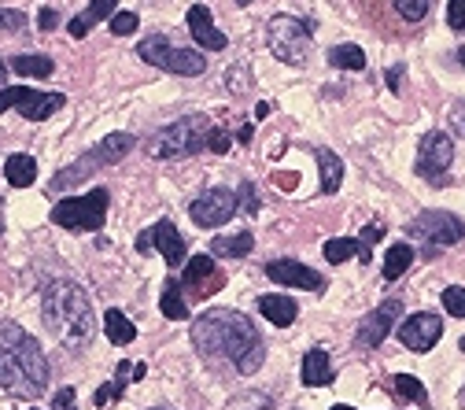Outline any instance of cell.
I'll use <instances>...</instances> for the list:
<instances>
[{
	"mask_svg": "<svg viewBox=\"0 0 465 410\" xmlns=\"http://www.w3.org/2000/svg\"><path fill=\"white\" fill-rule=\"evenodd\" d=\"M399 318H402V303L399 300H384L381 307H374L358 322L355 344H358V348H381V344L388 340V333L399 326Z\"/></svg>",
	"mask_w": 465,
	"mask_h": 410,
	"instance_id": "cell-14",
	"label": "cell"
},
{
	"mask_svg": "<svg viewBox=\"0 0 465 410\" xmlns=\"http://www.w3.org/2000/svg\"><path fill=\"white\" fill-rule=\"evenodd\" d=\"M64 104H67L64 92H41V89H26V85L0 89V115H4L8 108H19V115L30 118V122H45L48 115H56Z\"/></svg>",
	"mask_w": 465,
	"mask_h": 410,
	"instance_id": "cell-10",
	"label": "cell"
},
{
	"mask_svg": "<svg viewBox=\"0 0 465 410\" xmlns=\"http://www.w3.org/2000/svg\"><path fill=\"white\" fill-rule=\"evenodd\" d=\"M266 277L277 281V285H296V289H310V292L325 289V277L314 266H303L299 259H273V263H266Z\"/></svg>",
	"mask_w": 465,
	"mask_h": 410,
	"instance_id": "cell-15",
	"label": "cell"
},
{
	"mask_svg": "<svg viewBox=\"0 0 465 410\" xmlns=\"http://www.w3.org/2000/svg\"><path fill=\"white\" fill-rule=\"evenodd\" d=\"M155 410H159V406H155Z\"/></svg>",
	"mask_w": 465,
	"mask_h": 410,
	"instance_id": "cell-53",
	"label": "cell"
},
{
	"mask_svg": "<svg viewBox=\"0 0 465 410\" xmlns=\"http://www.w3.org/2000/svg\"><path fill=\"white\" fill-rule=\"evenodd\" d=\"M151 248L163 251L167 266H181L185 263V237H181V230L170 222V218H159V222L151 226Z\"/></svg>",
	"mask_w": 465,
	"mask_h": 410,
	"instance_id": "cell-16",
	"label": "cell"
},
{
	"mask_svg": "<svg viewBox=\"0 0 465 410\" xmlns=\"http://www.w3.org/2000/svg\"><path fill=\"white\" fill-rule=\"evenodd\" d=\"M454 163V144H451V137L443 134V130H432V134H425L421 137V148H418V174L425 178V181H432V185H443L447 178V167Z\"/></svg>",
	"mask_w": 465,
	"mask_h": 410,
	"instance_id": "cell-11",
	"label": "cell"
},
{
	"mask_svg": "<svg viewBox=\"0 0 465 410\" xmlns=\"http://www.w3.org/2000/svg\"><path fill=\"white\" fill-rule=\"evenodd\" d=\"M381 233H384V230L374 222V226H366V230L355 237V240H358V259H362V263H369V259H374V251H369V248H374V244L381 240Z\"/></svg>",
	"mask_w": 465,
	"mask_h": 410,
	"instance_id": "cell-33",
	"label": "cell"
},
{
	"mask_svg": "<svg viewBox=\"0 0 465 410\" xmlns=\"http://www.w3.org/2000/svg\"><path fill=\"white\" fill-rule=\"evenodd\" d=\"M414 266V248L410 244H392L388 251H384V266H381V274H384V281H395V277H402Z\"/></svg>",
	"mask_w": 465,
	"mask_h": 410,
	"instance_id": "cell-24",
	"label": "cell"
},
{
	"mask_svg": "<svg viewBox=\"0 0 465 410\" xmlns=\"http://www.w3.org/2000/svg\"><path fill=\"white\" fill-rule=\"evenodd\" d=\"M318 160V170H322V193L332 196L340 185H344V163H340V155L332 148H310Z\"/></svg>",
	"mask_w": 465,
	"mask_h": 410,
	"instance_id": "cell-20",
	"label": "cell"
},
{
	"mask_svg": "<svg viewBox=\"0 0 465 410\" xmlns=\"http://www.w3.org/2000/svg\"><path fill=\"white\" fill-rule=\"evenodd\" d=\"M38 22H41V30H52V26H56V12H52V8H41Z\"/></svg>",
	"mask_w": 465,
	"mask_h": 410,
	"instance_id": "cell-44",
	"label": "cell"
},
{
	"mask_svg": "<svg viewBox=\"0 0 465 410\" xmlns=\"http://www.w3.org/2000/svg\"><path fill=\"white\" fill-rule=\"evenodd\" d=\"M259 310L266 314V322L270 326H292L296 322V314H299V307H296V300L292 296H263L259 300Z\"/></svg>",
	"mask_w": 465,
	"mask_h": 410,
	"instance_id": "cell-22",
	"label": "cell"
},
{
	"mask_svg": "<svg viewBox=\"0 0 465 410\" xmlns=\"http://www.w3.org/2000/svg\"><path fill=\"white\" fill-rule=\"evenodd\" d=\"M237 207H244L247 214H259L263 204H259V193H255L252 181H240V185H237Z\"/></svg>",
	"mask_w": 465,
	"mask_h": 410,
	"instance_id": "cell-34",
	"label": "cell"
},
{
	"mask_svg": "<svg viewBox=\"0 0 465 410\" xmlns=\"http://www.w3.org/2000/svg\"><path fill=\"white\" fill-rule=\"evenodd\" d=\"M0 237H4V200H0Z\"/></svg>",
	"mask_w": 465,
	"mask_h": 410,
	"instance_id": "cell-47",
	"label": "cell"
},
{
	"mask_svg": "<svg viewBox=\"0 0 465 410\" xmlns=\"http://www.w3.org/2000/svg\"><path fill=\"white\" fill-rule=\"evenodd\" d=\"M193 344L196 352L207 355H226L244 377H252L263 370L266 362V344L259 336V329L252 326V318L229 307H211L193 322Z\"/></svg>",
	"mask_w": 465,
	"mask_h": 410,
	"instance_id": "cell-1",
	"label": "cell"
},
{
	"mask_svg": "<svg viewBox=\"0 0 465 410\" xmlns=\"http://www.w3.org/2000/svg\"><path fill=\"white\" fill-rule=\"evenodd\" d=\"M395 12L407 22H421L428 15V0H395Z\"/></svg>",
	"mask_w": 465,
	"mask_h": 410,
	"instance_id": "cell-35",
	"label": "cell"
},
{
	"mask_svg": "<svg viewBox=\"0 0 465 410\" xmlns=\"http://www.w3.org/2000/svg\"><path fill=\"white\" fill-rule=\"evenodd\" d=\"M104 333H108V340H111V344H118V348H126V344H133V340H137L133 322H130L122 310H115V307L104 314Z\"/></svg>",
	"mask_w": 465,
	"mask_h": 410,
	"instance_id": "cell-26",
	"label": "cell"
},
{
	"mask_svg": "<svg viewBox=\"0 0 465 410\" xmlns=\"http://www.w3.org/2000/svg\"><path fill=\"white\" fill-rule=\"evenodd\" d=\"M237 4H240V8H244V4H252V0H237Z\"/></svg>",
	"mask_w": 465,
	"mask_h": 410,
	"instance_id": "cell-51",
	"label": "cell"
},
{
	"mask_svg": "<svg viewBox=\"0 0 465 410\" xmlns=\"http://www.w3.org/2000/svg\"><path fill=\"white\" fill-rule=\"evenodd\" d=\"M392 388H395V396H399V399H414V403H425V399H428L425 385L418 381L414 373H399L395 381H392Z\"/></svg>",
	"mask_w": 465,
	"mask_h": 410,
	"instance_id": "cell-31",
	"label": "cell"
},
{
	"mask_svg": "<svg viewBox=\"0 0 465 410\" xmlns=\"http://www.w3.org/2000/svg\"><path fill=\"white\" fill-rule=\"evenodd\" d=\"M4 78H8V63L0 59V85H4Z\"/></svg>",
	"mask_w": 465,
	"mask_h": 410,
	"instance_id": "cell-46",
	"label": "cell"
},
{
	"mask_svg": "<svg viewBox=\"0 0 465 410\" xmlns=\"http://www.w3.org/2000/svg\"><path fill=\"white\" fill-rule=\"evenodd\" d=\"M137 22H141V19H137L133 12H115V15H111V34H115V38H130L133 30H137Z\"/></svg>",
	"mask_w": 465,
	"mask_h": 410,
	"instance_id": "cell-36",
	"label": "cell"
},
{
	"mask_svg": "<svg viewBox=\"0 0 465 410\" xmlns=\"http://www.w3.org/2000/svg\"><path fill=\"white\" fill-rule=\"evenodd\" d=\"M207 130H211L207 115H185V118L163 126V130H155L148 137L144 152L151 160H185V155H196L207 148Z\"/></svg>",
	"mask_w": 465,
	"mask_h": 410,
	"instance_id": "cell-4",
	"label": "cell"
},
{
	"mask_svg": "<svg viewBox=\"0 0 465 410\" xmlns=\"http://www.w3.org/2000/svg\"><path fill=\"white\" fill-rule=\"evenodd\" d=\"M451 122H454V130L465 137V100H458V104L451 108Z\"/></svg>",
	"mask_w": 465,
	"mask_h": 410,
	"instance_id": "cell-41",
	"label": "cell"
},
{
	"mask_svg": "<svg viewBox=\"0 0 465 410\" xmlns=\"http://www.w3.org/2000/svg\"><path fill=\"white\" fill-rule=\"evenodd\" d=\"M332 410H351V406H344V403H336V406H332Z\"/></svg>",
	"mask_w": 465,
	"mask_h": 410,
	"instance_id": "cell-49",
	"label": "cell"
},
{
	"mask_svg": "<svg viewBox=\"0 0 465 410\" xmlns=\"http://www.w3.org/2000/svg\"><path fill=\"white\" fill-rule=\"evenodd\" d=\"M115 12H118V0H92V4H89L82 15H74V19H71V26H67V30H71V38H78V41H82L92 26H97L100 19H111Z\"/></svg>",
	"mask_w": 465,
	"mask_h": 410,
	"instance_id": "cell-19",
	"label": "cell"
},
{
	"mask_svg": "<svg viewBox=\"0 0 465 410\" xmlns=\"http://www.w3.org/2000/svg\"><path fill=\"white\" fill-rule=\"evenodd\" d=\"M443 310L451 314V318H465V289L461 285H451V289H443Z\"/></svg>",
	"mask_w": 465,
	"mask_h": 410,
	"instance_id": "cell-32",
	"label": "cell"
},
{
	"mask_svg": "<svg viewBox=\"0 0 465 410\" xmlns=\"http://www.w3.org/2000/svg\"><path fill=\"white\" fill-rule=\"evenodd\" d=\"M30 410H34V406H30Z\"/></svg>",
	"mask_w": 465,
	"mask_h": 410,
	"instance_id": "cell-52",
	"label": "cell"
},
{
	"mask_svg": "<svg viewBox=\"0 0 465 410\" xmlns=\"http://www.w3.org/2000/svg\"><path fill=\"white\" fill-rule=\"evenodd\" d=\"M22 26H26V15H22V12L0 8V34H19Z\"/></svg>",
	"mask_w": 465,
	"mask_h": 410,
	"instance_id": "cell-38",
	"label": "cell"
},
{
	"mask_svg": "<svg viewBox=\"0 0 465 410\" xmlns=\"http://www.w3.org/2000/svg\"><path fill=\"white\" fill-rule=\"evenodd\" d=\"M122 392H126V381H122V377H118V381H111V385H104L97 396H92V403H97V406H108L111 399H122Z\"/></svg>",
	"mask_w": 465,
	"mask_h": 410,
	"instance_id": "cell-39",
	"label": "cell"
},
{
	"mask_svg": "<svg viewBox=\"0 0 465 410\" xmlns=\"http://www.w3.org/2000/svg\"><path fill=\"white\" fill-rule=\"evenodd\" d=\"M137 56L144 63H151V67L159 71H170V74H181V78H196L207 71V59L196 52V48H174L163 34H151L137 45Z\"/></svg>",
	"mask_w": 465,
	"mask_h": 410,
	"instance_id": "cell-8",
	"label": "cell"
},
{
	"mask_svg": "<svg viewBox=\"0 0 465 410\" xmlns=\"http://www.w3.org/2000/svg\"><path fill=\"white\" fill-rule=\"evenodd\" d=\"M407 233H410L418 244H425V251L432 256V251L458 244V240L465 237V222H461L458 214H451V211H421V214L410 218Z\"/></svg>",
	"mask_w": 465,
	"mask_h": 410,
	"instance_id": "cell-9",
	"label": "cell"
},
{
	"mask_svg": "<svg viewBox=\"0 0 465 410\" xmlns=\"http://www.w3.org/2000/svg\"><path fill=\"white\" fill-rule=\"evenodd\" d=\"M214 277V256H193L189 266L181 274V289H196L203 292V281Z\"/></svg>",
	"mask_w": 465,
	"mask_h": 410,
	"instance_id": "cell-27",
	"label": "cell"
},
{
	"mask_svg": "<svg viewBox=\"0 0 465 410\" xmlns=\"http://www.w3.org/2000/svg\"><path fill=\"white\" fill-rule=\"evenodd\" d=\"M252 248H255V237L247 230H237V233H226V237H214L211 240V256L214 259H240Z\"/></svg>",
	"mask_w": 465,
	"mask_h": 410,
	"instance_id": "cell-21",
	"label": "cell"
},
{
	"mask_svg": "<svg viewBox=\"0 0 465 410\" xmlns=\"http://www.w3.org/2000/svg\"><path fill=\"white\" fill-rule=\"evenodd\" d=\"M458 59H461V67H465V48H458Z\"/></svg>",
	"mask_w": 465,
	"mask_h": 410,
	"instance_id": "cell-48",
	"label": "cell"
},
{
	"mask_svg": "<svg viewBox=\"0 0 465 410\" xmlns=\"http://www.w3.org/2000/svg\"><path fill=\"white\" fill-rule=\"evenodd\" d=\"M133 144H137L133 134H111V137H104L89 155H82V160H74V163L64 167V170H56V188H71V185L85 181L92 170L111 167V163H118V160H126Z\"/></svg>",
	"mask_w": 465,
	"mask_h": 410,
	"instance_id": "cell-6",
	"label": "cell"
},
{
	"mask_svg": "<svg viewBox=\"0 0 465 410\" xmlns=\"http://www.w3.org/2000/svg\"><path fill=\"white\" fill-rule=\"evenodd\" d=\"M325 263L340 266V263H348L351 256H358V240L355 237H336V240H325Z\"/></svg>",
	"mask_w": 465,
	"mask_h": 410,
	"instance_id": "cell-30",
	"label": "cell"
},
{
	"mask_svg": "<svg viewBox=\"0 0 465 410\" xmlns=\"http://www.w3.org/2000/svg\"><path fill=\"white\" fill-rule=\"evenodd\" d=\"M189 214H193L196 226H203V230H219V226H226L229 218L237 214V193H233V188H207L203 196L193 200Z\"/></svg>",
	"mask_w": 465,
	"mask_h": 410,
	"instance_id": "cell-13",
	"label": "cell"
},
{
	"mask_svg": "<svg viewBox=\"0 0 465 410\" xmlns=\"http://www.w3.org/2000/svg\"><path fill=\"white\" fill-rule=\"evenodd\" d=\"M108 188H92L85 196H71V200H59L52 207V222L64 226L71 233H89V230H100L108 222Z\"/></svg>",
	"mask_w": 465,
	"mask_h": 410,
	"instance_id": "cell-5",
	"label": "cell"
},
{
	"mask_svg": "<svg viewBox=\"0 0 465 410\" xmlns=\"http://www.w3.org/2000/svg\"><path fill=\"white\" fill-rule=\"evenodd\" d=\"M447 26L451 30H465V0H451V4H447Z\"/></svg>",
	"mask_w": 465,
	"mask_h": 410,
	"instance_id": "cell-40",
	"label": "cell"
},
{
	"mask_svg": "<svg viewBox=\"0 0 465 410\" xmlns=\"http://www.w3.org/2000/svg\"><path fill=\"white\" fill-rule=\"evenodd\" d=\"M0 388L34 399L48 388V359L41 344L15 322H0Z\"/></svg>",
	"mask_w": 465,
	"mask_h": 410,
	"instance_id": "cell-2",
	"label": "cell"
},
{
	"mask_svg": "<svg viewBox=\"0 0 465 410\" xmlns=\"http://www.w3.org/2000/svg\"><path fill=\"white\" fill-rule=\"evenodd\" d=\"M458 403H461V406H465V388H461V396H458Z\"/></svg>",
	"mask_w": 465,
	"mask_h": 410,
	"instance_id": "cell-50",
	"label": "cell"
},
{
	"mask_svg": "<svg viewBox=\"0 0 465 410\" xmlns=\"http://www.w3.org/2000/svg\"><path fill=\"white\" fill-rule=\"evenodd\" d=\"M159 310H163V318H170V322H185V318H189V303L181 300V285H177V281H167Z\"/></svg>",
	"mask_w": 465,
	"mask_h": 410,
	"instance_id": "cell-28",
	"label": "cell"
},
{
	"mask_svg": "<svg viewBox=\"0 0 465 410\" xmlns=\"http://www.w3.org/2000/svg\"><path fill=\"white\" fill-rule=\"evenodd\" d=\"M384 82H388L392 92H402V67H392V71L384 74Z\"/></svg>",
	"mask_w": 465,
	"mask_h": 410,
	"instance_id": "cell-43",
	"label": "cell"
},
{
	"mask_svg": "<svg viewBox=\"0 0 465 410\" xmlns=\"http://www.w3.org/2000/svg\"><path fill=\"white\" fill-rule=\"evenodd\" d=\"M332 381V362H329V352L325 348H310L303 355V385L306 388H322Z\"/></svg>",
	"mask_w": 465,
	"mask_h": 410,
	"instance_id": "cell-18",
	"label": "cell"
},
{
	"mask_svg": "<svg viewBox=\"0 0 465 410\" xmlns=\"http://www.w3.org/2000/svg\"><path fill=\"white\" fill-rule=\"evenodd\" d=\"M329 63H332V67H340V71H362L366 67V52L358 45H336L329 52Z\"/></svg>",
	"mask_w": 465,
	"mask_h": 410,
	"instance_id": "cell-29",
	"label": "cell"
},
{
	"mask_svg": "<svg viewBox=\"0 0 465 410\" xmlns=\"http://www.w3.org/2000/svg\"><path fill=\"white\" fill-rule=\"evenodd\" d=\"M41 314L48 333L71 352H85L92 344V329H97V318H92V303L85 296L82 285L74 281H52L45 289L41 300Z\"/></svg>",
	"mask_w": 465,
	"mask_h": 410,
	"instance_id": "cell-3",
	"label": "cell"
},
{
	"mask_svg": "<svg viewBox=\"0 0 465 410\" xmlns=\"http://www.w3.org/2000/svg\"><path fill=\"white\" fill-rule=\"evenodd\" d=\"M189 30H193L196 45H203V48H211V52H222V48L229 45L226 34H219V30H214V15H211L207 4H193V8H189Z\"/></svg>",
	"mask_w": 465,
	"mask_h": 410,
	"instance_id": "cell-17",
	"label": "cell"
},
{
	"mask_svg": "<svg viewBox=\"0 0 465 410\" xmlns=\"http://www.w3.org/2000/svg\"><path fill=\"white\" fill-rule=\"evenodd\" d=\"M137 251L144 256V251H151V230H144L141 237H137Z\"/></svg>",
	"mask_w": 465,
	"mask_h": 410,
	"instance_id": "cell-45",
	"label": "cell"
},
{
	"mask_svg": "<svg viewBox=\"0 0 465 410\" xmlns=\"http://www.w3.org/2000/svg\"><path fill=\"white\" fill-rule=\"evenodd\" d=\"M395 333L402 340V348L432 352L440 344V336H443V318H440V314H432V310H418V314H410V318H402L395 326Z\"/></svg>",
	"mask_w": 465,
	"mask_h": 410,
	"instance_id": "cell-12",
	"label": "cell"
},
{
	"mask_svg": "<svg viewBox=\"0 0 465 410\" xmlns=\"http://www.w3.org/2000/svg\"><path fill=\"white\" fill-rule=\"evenodd\" d=\"M310 26L296 15H273L266 22V48L281 59L292 63V67H303L306 56H310Z\"/></svg>",
	"mask_w": 465,
	"mask_h": 410,
	"instance_id": "cell-7",
	"label": "cell"
},
{
	"mask_svg": "<svg viewBox=\"0 0 465 410\" xmlns=\"http://www.w3.org/2000/svg\"><path fill=\"white\" fill-rule=\"evenodd\" d=\"M207 148H211V152H219V155H226V152L233 148L229 130H222V126H211V130H207Z\"/></svg>",
	"mask_w": 465,
	"mask_h": 410,
	"instance_id": "cell-37",
	"label": "cell"
},
{
	"mask_svg": "<svg viewBox=\"0 0 465 410\" xmlns=\"http://www.w3.org/2000/svg\"><path fill=\"white\" fill-rule=\"evenodd\" d=\"M12 71L22 74V78H52L56 63H52L45 52H26V56H15V59H12Z\"/></svg>",
	"mask_w": 465,
	"mask_h": 410,
	"instance_id": "cell-25",
	"label": "cell"
},
{
	"mask_svg": "<svg viewBox=\"0 0 465 410\" xmlns=\"http://www.w3.org/2000/svg\"><path fill=\"white\" fill-rule=\"evenodd\" d=\"M56 410H74V388H59L56 392Z\"/></svg>",
	"mask_w": 465,
	"mask_h": 410,
	"instance_id": "cell-42",
	"label": "cell"
},
{
	"mask_svg": "<svg viewBox=\"0 0 465 410\" xmlns=\"http://www.w3.org/2000/svg\"><path fill=\"white\" fill-rule=\"evenodd\" d=\"M4 178H8V185H15V188L34 185V181H38V160H34V155H26V152L8 155V163H4Z\"/></svg>",
	"mask_w": 465,
	"mask_h": 410,
	"instance_id": "cell-23",
	"label": "cell"
}]
</instances>
